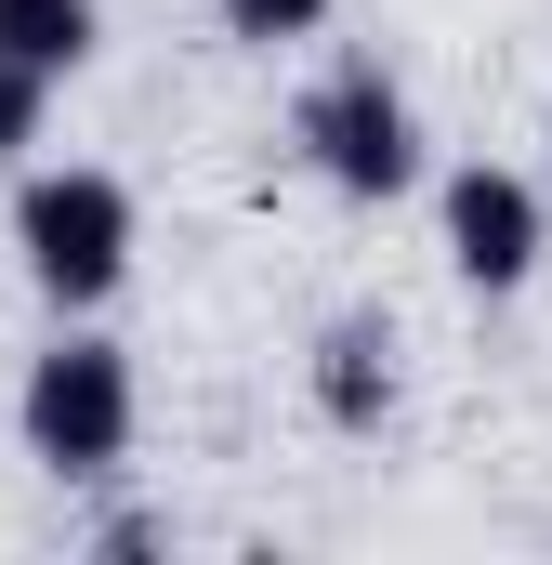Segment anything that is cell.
<instances>
[{
  "label": "cell",
  "instance_id": "cell-1",
  "mask_svg": "<svg viewBox=\"0 0 552 565\" xmlns=\"http://www.w3.org/2000/svg\"><path fill=\"white\" fill-rule=\"evenodd\" d=\"M13 434H26V460H40L53 487H106V473L132 460V434H145L132 355H119L93 316H66V329L26 355V382H13Z\"/></svg>",
  "mask_w": 552,
  "mask_h": 565
},
{
  "label": "cell",
  "instance_id": "cell-2",
  "mask_svg": "<svg viewBox=\"0 0 552 565\" xmlns=\"http://www.w3.org/2000/svg\"><path fill=\"white\" fill-rule=\"evenodd\" d=\"M132 224H145L132 184L93 171V158L13 184V264H26V289H40L53 316H106V302H119V277H132Z\"/></svg>",
  "mask_w": 552,
  "mask_h": 565
},
{
  "label": "cell",
  "instance_id": "cell-3",
  "mask_svg": "<svg viewBox=\"0 0 552 565\" xmlns=\"http://www.w3.org/2000/svg\"><path fill=\"white\" fill-rule=\"evenodd\" d=\"M289 145H302V171L329 184V198H408L421 184V106H408V79L382 66V53H342L302 106H289Z\"/></svg>",
  "mask_w": 552,
  "mask_h": 565
},
{
  "label": "cell",
  "instance_id": "cell-4",
  "mask_svg": "<svg viewBox=\"0 0 552 565\" xmlns=\"http://www.w3.org/2000/svg\"><path fill=\"white\" fill-rule=\"evenodd\" d=\"M540 250H552V211H540L527 171H500V158L447 171V264H460V289L513 302V289L540 277Z\"/></svg>",
  "mask_w": 552,
  "mask_h": 565
},
{
  "label": "cell",
  "instance_id": "cell-5",
  "mask_svg": "<svg viewBox=\"0 0 552 565\" xmlns=\"http://www.w3.org/2000/svg\"><path fill=\"white\" fill-rule=\"evenodd\" d=\"M316 422H342V434L395 422V316L382 302H355V316L316 329Z\"/></svg>",
  "mask_w": 552,
  "mask_h": 565
},
{
  "label": "cell",
  "instance_id": "cell-6",
  "mask_svg": "<svg viewBox=\"0 0 552 565\" xmlns=\"http://www.w3.org/2000/svg\"><path fill=\"white\" fill-rule=\"evenodd\" d=\"M93 40H106V13H93V0H0V53H13V66H40L53 93L93 66Z\"/></svg>",
  "mask_w": 552,
  "mask_h": 565
},
{
  "label": "cell",
  "instance_id": "cell-7",
  "mask_svg": "<svg viewBox=\"0 0 552 565\" xmlns=\"http://www.w3.org/2000/svg\"><path fill=\"white\" fill-rule=\"evenodd\" d=\"M211 26H224V40H251V53H289V40H316V26H329V0H211Z\"/></svg>",
  "mask_w": 552,
  "mask_h": 565
},
{
  "label": "cell",
  "instance_id": "cell-8",
  "mask_svg": "<svg viewBox=\"0 0 552 565\" xmlns=\"http://www.w3.org/2000/svg\"><path fill=\"white\" fill-rule=\"evenodd\" d=\"M40 119H53V79H40V66H13V53H0V171H13V158H26V145H40Z\"/></svg>",
  "mask_w": 552,
  "mask_h": 565
}]
</instances>
